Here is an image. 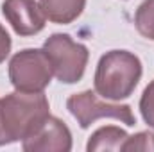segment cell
I'll list each match as a JSON object with an SVG mask.
<instances>
[{
    "mask_svg": "<svg viewBox=\"0 0 154 152\" xmlns=\"http://www.w3.org/2000/svg\"><path fill=\"white\" fill-rule=\"evenodd\" d=\"M124 152H154V132L151 131H142V132H136L133 136H127L124 147H122Z\"/></svg>",
    "mask_w": 154,
    "mask_h": 152,
    "instance_id": "8fae6325",
    "label": "cell"
},
{
    "mask_svg": "<svg viewBox=\"0 0 154 152\" xmlns=\"http://www.w3.org/2000/svg\"><path fill=\"white\" fill-rule=\"evenodd\" d=\"M0 116L9 141H23L34 134L50 116V104L43 91L25 93L14 90L0 99Z\"/></svg>",
    "mask_w": 154,
    "mask_h": 152,
    "instance_id": "7a4b0ae2",
    "label": "cell"
},
{
    "mask_svg": "<svg viewBox=\"0 0 154 152\" xmlns=\"http://www.w3.org/2000/svg\"><path fill=\"white\" fill-rule=\"evenodd\" d=\"M11 47H13L11 36H9V32L5 31V27L0 23V65L7 59V56H9V52H11Z\"/></svg>",
    "mask_w": 154,
    "mask_h": 152,
    "instance_id": "4fadbf2b",
    "label": "cell"
},
{
    "mask_svg": "<svg viewBox=\"0 0 154 152\" xmlns=\"http://www.w3.org/2000/svg\"><path fill=\"white\" fill-rule=\"evenodd\" d=\"M52 65L43 48H23L9 61V81L16 91H45L52 81Z\"/></svg>",
    "mask_w": 154,
    "mask_h": 152,
    "instance_id": "277c9868",
    "label": "cell"
},
{
    "mask_svg": "<svg viewBox=\"0 0 154 152\" xmlns=\"http://www.w3.org/2000/svg\"><path fill=\"white\" fill-rule=\"evenodd\" d=\"M43 52L47 54L54 77L63 84H75L79 82L88 66L90 52L88 47L74 41L70 34L56 32L45 39Z\"/></svg>",
    "mask_w": 154,
    "mask_h": 152,
    "instance_id": "3957f363",
    "label": "cell"
},
{
    "mask_svg": "<svg viewBox=\"0 0 154 152\" xmlns=\"http://www.w3.org/2000/svg\"><path fill=\"white\" fill-rule=\"evenodd\" d=\"M134 27L147 39L154 41V0H143L134 13Z\"/></svg>",
    "mask_w": 154,
    "mask_h": 152,
    "instance_id": "30bf717a",
    "label": "cell"
},
{
    "mask_svg": "<svg viewBox=\"0 0 154 152\" xmlns=\"http://www.w3.org/2000/svg\"><path fill=\"white\" fill-rule=\"evenodd\" d=\"M140 113H142L143 122L151 129H154V81H151L147 84V88L142 93V99H140Z\"/></svg>",
    "mask_w": 154,
    "mask_h": 152,
    "instance_id": "7c38bea8",
    "label": "cell"
},
{
    "mask_svg": "<svg viewBox=\"0 0 154 152\" xmlns=\"http://www.w3.org/2000/svg\"><path fill=\"white\" fill-rule=\"evenodd\" d=\"M127 132L122 127L116 125H104L99 127L88 140L86 150L88 152H99V150H113L120 152L125 140H127Z\"/></svg>",
    "mask_w": 154,
    "mask_h": 152,
    "instance_id": "9c48e42d",
    "label": "cell"
},
{
    "mask_svg": "<svg viewBox=\"0 0 154 152\" xmlns=\"http://www.w3.org/2000/svg\"><path fill=\"white\" fill-rule=\"evenodd\" d=\"M2 14L18 36H34L45 29V14L36 0H4Z\"/></svg>",
    "mask_w": 154,
    "mask_h": 152,
    "instance_id": "52a82bcc",
    "label": "cell"
},
{
    "mask_svg": "<svg viewBox=\"0 0 154 152\" xmlns=\"http://www.w3.org/2000/svg\"><path fill=\"white\" fill-rule=\"evenodd\" d=\"M66 109L77 120L81 129H88L99 118H115L125 123L127 127H133L136 123L131 106L104 102L97 97V91L91 90H84L70 95L66 100Z\"/></svg>",
    "mask_w": 154,
    "mask_h": 152,
    "instance_id": "5b68a950",
    "label": "cell"
},
{
    "mask_svg": "<svg viewBox=\"0 0 154 152\" xmlns=\"http://www.w3.org/2000/svg\"><path fill=\"white\" fill-rule=\"evenodd\" d=\"M11 141H9V138L5 136V132H4V127H2V116H0V147H4V145H9Z\"/></svg>",
    "mask_w": 154,
    "mask_h": 152,
    "instance_id": "5bb4252c",
    "label": "cell"
},
{
    "mask_svg": "<svg viewBox=\"0 0 154 152\" xmlns=\"http://www.w3.org/2000/svg\"><path fill=\"white\" fill-rule=\"evenodd\" d=\"M25 152H70L72 132L68 125L57 116H48L34 134L22 141Z\"/></svg>",
    "mask_w": 154,
    "mask_h": 152,
    "instance_id": "8992f818",
    "label": "cell"
},
{
    "mask_svg": "<svg viewBox=\"0 0 154 152\" xmlns=\"http://www.w3.org/2000/svg\"><path fill=\"white\" fill-rule=\"evenodd\" d=\"M142 74L143 66L136 54L129 50H109L97 63L93 86L104 100H124L133 95Z\"/></svg>",
    "mask_w": 154,
    "mask_h": 152,
    "instance_id": "6da1fadb",
    "label": "cell"
},
{
    "mask_svg": "<svg viewBox=\"0 0 154 152\" xmlns=\"http://www.w3.org/2000/svg\"><path fill=\"white\" fill-rule=\"evenodd\" d=\"M38 4L48 22L68 25L82 14L86 0H39Z\"/></svg>",
    "mask_w": 154,
    "mask_h": 152,
    "instance_id": "ba28073f",
    "label": "cell"
}]
</instances>
